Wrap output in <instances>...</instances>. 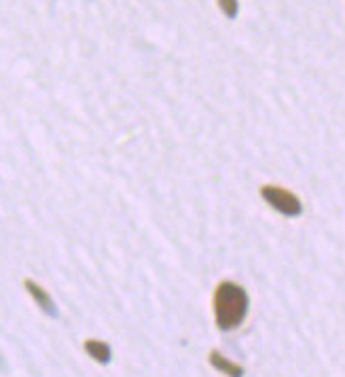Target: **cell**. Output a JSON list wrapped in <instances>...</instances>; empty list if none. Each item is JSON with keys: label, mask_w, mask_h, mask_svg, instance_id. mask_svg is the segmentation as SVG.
I'll return each mask as SVG.
<instances>
[{"label": "cell", "mask_w": 345, "mask_h": 377, "mask_svg": "<svg viewBox=\"0 0 345 377\" xmlns=\"http://www.w3.org/2000/svg\"><path fill=\"white\" fill-rule=\"evenodd\" d=\"M248 305H250V299L244 286L231 282V280H223L214 288V294H212V309H214L216 326L221 331L238 329L248 316Z\"/></svg>", "instance_id": "obj_1"}, {"label": "cell", "mask_w": 345, "mask_h": 377, "mask_svg": "<svg viewBox=\"0 0 345 377\" xmlns=\"http://www.w3.org/2000/svg\"><path fill=\"white\" fill-rule=\"evenodd\" d=\"M260 197L280 214L284 216H299L303 206H301V199L284 187H277V185H265L260 187Z\"/></svg>", "instance_id": "obj_2"}, {"label": "cell", "mask_w": 345, "mask_h": 377, "mask_svg": "<svg viewBox=\"0 0 345 377\" xmlns=\"http://www.w3.org/2000/svg\"><path fill=\"white\" fill-rule=\"evenodd\" d=\"M23 286H26V290H28V294L34 299V303L47 314V316H51V318H55L58 316V307H55V303H53V299H51V294L41 286L38 282H34L32 278H26L23 280Z\"/></svg>", "instance_id": "obj_3"}, {"label": "cell", "mask_w": 345, "mask_h": 377, "mask_svg": "<svg viewBox=\"0 0 345 377\" xmlns=\"http://www.w3.org/2000/svg\"><path fill=\"white\" fill-rule=\"evenodd\" d=\"M208 361H210V365H212L218 373H223V376H227V377L244 376V367H242V365L233 363L231 359L223 356V354H221V352H216V350H212V352H210Z\"/></svg>", "instance_id": "obj_4"}, {"label": "cell", "mask_w": 345, "mask_h": 377, "mask_svg": "<svg viewBox=\"0 0 345 377\" xmlns=\"http://www.w3.org/2000/svg\"><path fill=\"white\" fill-rule=\"evenodd\" d=\"M83 350H85V354L89 359H93V361L100 363V365H108L110 359H112L110 346H108L106 341H102V339H85Z\"/></svg>", "instance_id": "obj_5"}, {"label": "cell", "mask_w": 345, "mask_h": 377, "mask_svg": "<svg viewBox=\"0 0 345 377\" xmlns=\"http://www.w3.org/2000/svg\"><path fill=\"white\" fill-rule=\"evenodd\" d=\"M221 6H223L225 15L235 17V13H238V0H221Z\"/></svg>", "instance_id": "obj_6"}]
</instances>
